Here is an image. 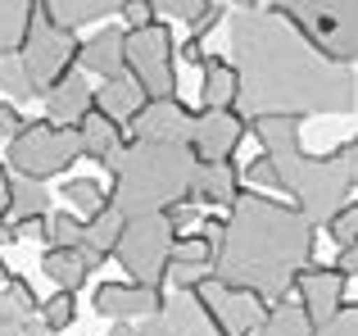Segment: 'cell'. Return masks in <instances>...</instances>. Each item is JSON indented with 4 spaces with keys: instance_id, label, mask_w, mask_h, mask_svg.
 I'll use <instances>...</instances> for the list:
<instances>
[{
    "instance_id": "1",
    "label": "cell",
    "mask_w": 358,
    "mask_h": 336,
    "mask_svg": "<svg viewBox=\"0 0 358 336\" xmlns=\"http://www.w3.org/2000/svg\"><path fill=\"white\" fill-rule=\"evenodd\" d=\"M231 64H236V109L259 114H354L358 78L354 64L322 55L299 23L281 9L254 5L231 14Z\"/></svg>"
},
{
    "instance_id": "2",
    "label": "cell",
    "mask_w": 358,
    "mask_h": 336,
    "mask_svg": "<svg viewBox=\"0 0 358 336\" xmlns=\"http://www.w3.org/2000/svg\"><path fill=\"white\" fill-rule=\"evenodd\" d=\"M313 250H317V227L304 218L299 204L241 191L227 209V223H222L213 277L227 286H250L272 304L290 295L295 277L313 264Z\"/></svg>"
},
{
    "instance_id": "3",
    "label": "cell",
    "mask_w": 358,
    "mask_h": 336,
    "mask_svg": "<svg viewBox=\"0 0 358 336\" xmlns=\"http://www.w3.org/2000/svg\"><path fill=\"white\" fill-rule=\"evenodd\" d=\"M250 127L277 173V191H290L304 218L327 227L331 214L350 204V191H358V136L336 146L331 155H308L295 114H259L250 118Z\"/></svg>"
},
{
    "instance_id": "4",
    "label": "cell",
    "mask_w": 358,
    "mask_h": 336,
    "mask_svg": "<svg viewBox=\"0 0 358 336\" xmlns=\"http://www.w3.org/2000/svg\"><path fill=\"white\" fill-rule=\"evenodd\" d=\"M195 168H200V155L191 150V141H127L109 160V173H114L109 204L122 218L168 214L173 204L191 200Z\"/></svg>"
},
{
    "instance_id": "5",
    "label": "cell",
    "mask_w": 358,
    "mask_h": 336,
    "mask_svg": "<svg viewBox=\"0 0 358 336\" xmlns=\"http://www.w3.org/2000/svg\"><path fill=\"white\" fill-rule=\"evenodd\" d=\"M173 241H177V223L168 214H131V218H122L114 259L118 268H127L131 282L164 286L168 264H173Z\"/></svg>"
},
{
    "instance_id": "6",
    "label": "cell",
    "mask_w": 358,
    "mask_h": 336,
    "mask_svg": "<svg viewBox=\"0 0 358 336\" xmlns=\"http://www.w3.org/2000/svg\"><path fill=\"white\" fill-rule=\"evenodd\" d=\"M268 5L299 23V32L322 55L358 64V0H268Z\"/></svg>"
},
{
    "instance_id": "7",
    "label": "cell",
    "mask_w": 358,
    "mask_h": 336,
    "mask_svg": "<svg viewBox=\"0 0 358 336\" xmlns=\"http://www.w3.org/2000/svg\"><path fill=\"white\" fill-rule=\"evenodd\" d=\"M9 168L23 177H36V182H50V177L69 173L73 160H82V132L69 123H55V118H41V123H23L14 136H9Z\"/></svg>"
},
{
    "instance_id": "8",
    "label": "cell",
    "mask_w": 358,
    "mask_h": 336,
    "mask_svg": "<svg viewBox=\"0 0 358 336\" xmlns=\"http://www.w3.org/2000/svg\"><path fill=\"white\" fill-rule=\"evenodd\" d=\"M78 50H82L78 32L64 27V23H55V18L45 14V5L36 0L32 23H27V36H23V46H18V59H23V73H27V82H32L36 96H45L64 73H73Z\"/></svg>"
},
{
    "instance_id": "9",
    "label": "cell",
    "mask_w": 358,
    "mask_h": 336,
    "mask_svg": "<svg viewBox=\"0 0 358 336\" xmlns=\"http://www.w3.org/2000/svg\"><path fill=\"white\" fill-rule=\"evenodd\" d=\"M177 50H173V32L168 23H145V27H127V73L145 87L150 100L177 96V69H173Z\"/></svg>"
},
{
    "instance_id": "10",
    "label": "cell",
    "mask_w": 358,
    "mask_h": 336,
    "mask_svg": "<svg viewBox=\"0 0 358 336\" xmlns=\"http://www.w3.org/2000/svg\"><path fill=\"white\" fill-rule=\"evenodd\" d=\"M200 300L209 304V314H213V323H218L222 336H254L263 328V318H268V309H272L259 291H250V286H227V282H218V277H209V282L200 286Z\"/></svg>"
},
{
    "instance_id": "11",
    "label": "cell",
    "mask_w": 358,
    "mask_h": 336,
    "mask_svg": "<svg viewBox=\"0 0 358 336\" xmlns=\"http://www.w3.org/2000/svg\"><path fill=\"white\" fill-rule=\"evenodd\" d=\"M141 336H222L200 291H173L150 318L136 323Z\"/></svg>"
},
{
    "instance_id": "12",
    "label": "cell",
    "mask_w": 358,
    "mask_h": 336,
    "mask_svg": "<svg viewBox=\"0 0 358 336\" xmlns=\"http://www.w3.org/2000/svg\"><path fill=\"white\" fill-rule=\"evenodd\" d=\"M122 127H127L131 141H191L195 109H191V105H182L177 96L145 100V105H141Z\"/></svg>"
},
{
    "instance_id": "13",
    "label": "cell",
    "mask_w": 358,
    "mask_h": 336,
    "mask_svg": "<svg viewBox=\"0 0 358 336\" xmlns=\"http://www.w3.org/2000/svg\"><path fill=\"white\" fill-rule=\"evenodd\" d=\"M245 132H250V118L241 109H200L191 127V150L200 160H231Z\"/></svg>"
},
{
    "instance_id": "14",
    "label": "cell",
    "mask_w": 358,
    "mask_h": 336,
    "mask_svg": "<svg viewBox=\"0 0 358 336\" xmlns=\"http://www.w3.org/2000/svg\"><path fill=\"white\" fill-rule=\"evenodd\" d=\"M345 282H350V277H345L336 264L331 268H313L308 264L304 273L295 277V295H299V304H304V314H308L313 328H322V323L345 304Z\"/></svg>"
},
{
    "instance_id": "15",
    "label": "cell",
    "mask_w": 358,
    "mask_h": 336,
    "mask_svg": "<svg viewBox=\"0 0 358 336\" xmlns=\"http://www.w3.org/2000/svg\"><path fill=\"white\" fill-rule=\"evenodd\" d=\"M164 304V291L159 286H145V282H105L96 291V314L100 318H127V323H141Z\"/></svg>"
},
{
    "instance_id": "16",
    "label": "cell",
    "mask_w": 358,
    "mask_h": 336,
    "mask_svg": "<svg viewBox=\"0 0 358 336\" xmlns=\"http://www.w3.org/2000/svg\"><path fill=\"white\" fill-rule=\"evenodd\" d=\"M41 300L32 295V286L23 277L9 273L0 282V336H41Z\"/></svg>"
},
{
    "instance_id": "17",
    "label": "cell",
    "mask_w": 358,
    "mask_h": 336,
    "mask_svg": "<svg viewBox=\"0 0 358 336\" xmlns=\"http://www.w3.org/2000/svg\"><path fill=\"white\" fill-rule=\"evenodd\" d=\"M241 195V168L231 160H200L191 182V204H209V209H231Z\"/></svg>"
},
{
    "instance_id": "18",
    "label": "cell",
    "mask_w": 358,
    "mask_h": 336,
    "mask_svg": "<svg viewBox=\"0 0 358 336\" xmlns=\"http://www.w3.org/2000/svg\"><path fill=\"white\" fill-rule=\"evenodd\" d=\"M45 118H55V123H69V127H78L82 118L96 109V87H87V78H82L78 69L73 73H64L59 82H55L50 91H45Z\"/></svg>"
},
{
    "instance_id": "19",
    "label": "cell",
    "mask_w": 358,
    "mask_h": 336,
    "mask_svg": "<svg viewBox=\"0 0 358 336\" xmlns=\"http://www.w3.org/2000/svg\"><path fill=\"white\" fill-rule=\"evenodd\" d=\"M78 64L87 73H100V78L127 73V32H122V27H100L91 41H82Z\"/></svg>"
},
{
    "instance_id": "20",
    "label": "cell",
    "mask_w": 358,
    "mask_h": 336,
    "mask_svg": "<svg viewBox=\"0 0 358 336\" xmlns=\"http://www.w3.org/2000/svg\"><path fill=\"white\" fill-rule=\"evenodd\" d=\"M118 232H122V214L114 209V204H105V209H96L87 218V227H82V241H78V250H82V259H87V268L96 273L100 264H105L109 255H114V246H118Z\"/></svg>"
},
{
    "instance_id": "21",
    "label": "cell",
    "mask_w": 358,
    "mask_h": 336,
    "mask_svg": "<svg viewBox=\"0 0 358 336\" xmlns=\"http://www.w3.org/2000/svg\"><path fill=\"white\" fill-rule=\"evenodd\" d=\"M50 191H45V182H36V177H23L9 168V209L5 218L9 223H36V218H50Z\"/></svg>"
},
{
    "instance_id": "22",
    "label": "cell",
    "mask_w": 358,
    "mask_h": 336,
    "mask_svg": "<svg viewBox=\"0 0 358 336\" xmlns=\"http://www.w3.org/2000/svg\"><path fill=\"white\" fill-rule=\"evenodd\" d=\"M78 132H82V155L87 160H96V164H105L109 168V160L122 150V123L118 118H109V114H100V109H91L87 118L78 123Z\"/></svg>"
},
{
    "instance_id": "23",
    "label": "cell",
    "mask_w": 358,
    "mask_h": 336,
    "mask_svg": "<svg viewBox=\"0 0 358 336\" xmlns=\"http://www.w3.org/2000/svg\"><path fill=\"white\" fill-rule=\"evenodd\" d=\"M145 100H150L145 87H141L131 73H114V78H105V87H96V109L109 114V118H118V123H127Z\"/></svg>"
},
{
    "instance_id": "24",
    "label": "cell",
    "mask_w": 358,
    "mask_h": 336,
    "mask_svg": "<svg viewBox=\"0 0 358 336\" xmlns=\"http://www.w3.org/2000/svg\"><path fill=\"white\" fill-rule=\"evenodd\" d=\"M236 64L204 55L200 64V105L204 109H236Z\"/></svg>"
},
{
    "instance_id": "25",
    "label": "cell",
    "mask_w": 358,
    "mask_h": 336,
    "mask_svg": "<svg viewBox=\"0 0 358 336\" xmlns=\"http://www.w3.org/2000/svg\"><path fill=\"white\" fill-rule=\"evenodd\" d=\"M41 273L50 277L59 291H78V286H87L91 268H87V259H82L78 246H50L41 255Z\"/></svg>"
},
{
    "instance_id": "26",
    "label": "cell",
    "mask_w": 358,
    "mask_h": 336,
    "mask_svg": "<svg viewBox=\"0 0 358 336\" xmlns=\"http://www.w3.org/2000/svg\"><path fill=\"white\" fill-rule=\"evenodd\" d=\"M45 5V14L55 18V23H64V27H87V23H100V18H109V14H118L122 9V0H41Z\"/></svg>"
},
{
    "instance_id": "27",
    "label": "cell",
    "mask_w": 358,
    "mask_h": 336,
    "mask_svg": "<svg viewBox=\"0 0 358 336\" xmlns=\"http://www.w3.org/2000/svg\"><path fill=\"white\" fill-rule=\"evenodd\" d=\"M254 336H313V323H308V314H304L299 300L290 304L286 295H281V300H272L268 318H263V328Z\"/></svg>"
},
{
    "instance_id": "28",
    "label": "cell",
    "mask_w": 358,
    "mask_h": 336,
    "mask_svg": "<svg viewBox=\"0 0 358 336\" xmlns=\"http://www.w3.org/2000/svg\"><path fill=\"white\" fill-rule=\"evenodd\" d=\"M36 0H0V55H18Z\"/></svg>"
},
{
    "instance_id": "29",
    "label": "cell",
    "mask_w": 358,
    "mask_h": 336,
    "mask_svg": "<svg viewBox=\"0 0 358 336\" xmlns=\"http://www.w3.org/2000/svg\"><path fill=\"white\" fill-rule=\"evenodd\" d=\"M64 195H69V209H78V214H96V209H105L109 204V191L96 182V177H69V186H64Z\"/></svg>"
},
{
    "instance_id": "30",
    "label": "cell",
    "mask_w": 358,
    "mask_h": 336,
    "mask_svg": "<svg viewBox=\"0 0 358 336\" xmlns=\"http://www.w3.org/2000/svg\"><path fill=\"white\" fill-rule=\"evenodd\" d=\"M0 96L14 100V105H23V100H36V91H32V82H27L23 59H18V55H0Z\"/></svg>"
},
{
    "instance_id": "31",
    "label": "cell",
    "mask_w": 358,
    "mask_h": 336,
    "mask_svg": "<svg viewBox=\"0 0 358 336\" xmlns=\"http://www.w3.org/2000/svg\"><path fill=\"white\" fill-rule=\"evenodd\" d=\"M82 227H87V223L78 218V209H59V214L50 209V218L41 223V237H45V246H78Z\"/></svg>"
},
{
    "instance_id": "32",
    "label": "cell",
    "mask_w": 358,
    "mask_h": 336,
    "mask_svg": "<svg viewBox=\"0 0 358 336\" xmlns=\"http://www.w3.org/2000/svg\"><path fill=\"white\" fill-rule=\"evenodd\" d=\"M213 255H218V241H213L209 232H191V237H182V232H177V241H173V264H213Z\"/></svg>"
},
{
    "instance_id": "33",
    "label": "cell",
    "mask_w": 358,
    "mask_h": 336,
    "mask_svg": "<svg viewBox=\"0 0 358 336\" xmlns=\"http://www.w3.org/2000/svg\"><path fill=\"white\" fill-rule=\"evenodd\" d=\"M73 295L78 291H55L50 300H41V323L45 332H69L73 318H78V304H73Z\"/></svg>"
},
{
    "instance_id": "34",
    "label": "cell",
    "mask_w": 358,
    "mask_h": 336,
    "mask_svg": "<svg viewBox=\"0 0 358 336\" xmlns=\"http://www.w3.org/2000/svg\"><path fill=\"white\" fill-rule=\"evenodd\" d=\"M327 237H331L336 246H358V200H350L345 209L331 214V223H327Z\"/></svg>"
},
{
    "instance_id": "35",
    "label": "cell",
    "mask_w": 358,
    "mask_h": 336,
    "mask_svg": "<svg viewBox=\"0 0 358 336\" xmlns=\"http://www.w3.org/2000/svg\"><path fill=\"white\" fill-rule=\"evenodd\" d=\"M213 277V264H168V282L173 291H200Z\"/></svg>"
},
{
    "instance_id": "36",
    "label": "cell",
    "mask_w": 358,
    "mask_h": 336,
    "mask_svg": "<svg viewBox=\"0 0 358 336\" xmlns=\"http://www.w3.org/2000/svg\"><path fill=\"white\" fill-rule=\"evenodd\" d=\"M313 336H358V304H341L322 328H313Z\"/></svg>"
},
{
    "instance_id": "37",
    "label": "cell",
    "mask_w": 358,
    "mask_h": 336,
    "mask_svg": "<svg viewBox=\"0 0 358 336\" xmlns=\"http://www.w3.org/2000/svg\"><path fill=\"white\" fill-rule=\"evenodd\" d=\"M222 14H227V0H209V5H204L200 14L191 18V36H204V32H213Z\"/></svg>"
},
{
    "instance_id": "38",
    "label": "cell",
    "mask_w": 358,
    "mask_h": 336,
    "mask_svg": "<svg viewBox=\"0 0 358 336\" xmlns=\"http://www.w3.org/2000/svg\"><path fill=\"white\" fill-rule=\"evenodd\" d=\"M209 5V0H155V9L159 14H168V18H182V23H191L200 9Z\"/></svg>"
},
{
    "instance_id": "39",
    "label": "cell",
    "mask_w": 358,
    "mask_h": 336,
    "mask_svg": "<svg viewBox=\"0 0 358 336\" xmlns=\"http://www.w3.org/2000/svg\"><path fill=\"white\" fill-rule=\"evenodd\" d=\"M122 18H127V27H145V23H155V0H122V9H118Z\"/></svg>"
},
{
    "instance_id": "40",
    "label": "cell",
    "mask_w": 358,
    "mask_h": 336,
    "mask_svg": "<svg viewBox=\"0 0 358 336\" xmlns=\"http://www.w3.org/2000/svg\"><path fill=\"white\" fill-rule=\"evenodd\" d=\"M245 182L250 186H277V173H272V164H268V155H259L254 164H245Z\"/></svg>"
},
{
    "instance_id": "41",
    "label": "cell",
    "mask_w": 358,
    "mask_h": 336,
    "mask_svg": "<svg viewBox=\"0 0 358 336\" xmlns=\"http://www.w3.org/2000/svg\"><path fill=\"white\" fill-rule=\"evenodd\" d=\"M18 127H23V114H18V105H14V100H0V136L9 141Z\"/></svg>"
},
{
    "instance_id": "42",
    "label": "cell",
    "mask_w": 358,
    "mask_h": 336,
    "mask_svg": "<svg viewBox=\"0 0 358 336\" xmlns=\"http://www.w3.org/2000/svg\"><path fill=\"white\" fill-rule=\"evenodd\" d=\"M182 64H195V69L204 64V36H191V41L182 46Z\"/></svg>"
},
{
    "instance_id": "43",
    "label": "cell",
    "mask_w": 358,
    "mask_h": 336,
    "mask_svg": "<svg viewBox=\"0 0 358 336\" xmlns=\"http://www.w3.org/2000/svg\"><path fill=\"white\" fill-rule=\"evenodd\" d=\"M336 268H341L345 277L358 273V246H341V259H336Z\"/></svg>"
},
{
    "instance_id": "44",
    "label": "cell",
    "mask_w": 358,
    "mask_h": 336,
    "mask_svg": "<svg viewBox=\"0 0 358 336\" xmlns=\"http://www.w3.org/2000/svg\"><path fill=\"white\" fill-rule=\"evenodd\" d=\"M5 209H9V168L0 164V218H5Z\"/></svg>"
},
{
    "instance_id": "45",
    "label": "cell",
    "mask_w": 358,
    "mask_h": 336,
    "mask_svg": "<svg viewBox=\"0 0 358 336\" xmlns=\"http://www.w3.org/2000/svg\"><path fill=\"white\" fill-rule=\"evenodd\" d=\"M109 336H141V332H136V323H127V318H114V328H109Z\"/></svg>"
},
{
    "instance_id": "46",
    "label": "cell",
    "mask_w": 358,
    "mask_h": 336,
    "mask_svg": "<svg viewBox=\"0 0 358 336\" xmlns=\"http://www.w3.org/2000/svg\"><path fill=\"white\" fill-rule=\"evenodd\" d=\"M5 277H9V268H5V259H0V282H5Z\"/></svg>"
}]
</instances>
